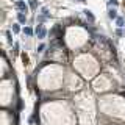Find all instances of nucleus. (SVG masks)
Listing matches in <instances>:
<instances>
[{"label":"nucleus","instance_id":"2","mask_svg":"<svg viewBox=\"0 0 125 125\" xmlns=\"http://www.w3.org/2000/svg\"><path fill=\"white\" fill-rule=\"evenodd\" d=\"M16 6H17V9H20L22 13H27V9H28L27 3H25V2H22V0H17V3H16Z\"/></svg>","mask_w":125,"mask_h":125},{"label":"nucleus","instance_id":"5","mask_svg":"<svg viewBox=\"0 0 125 125\" xmlns=\"http://www.w3.org/2000/svg\"><path fill=\"white\" fill-rule=\"evenodd\" d=\"M84 16H86V17H88V19H89V20H91V22H94V20H95V17H94V16H92V13L91 11H89V9H84Z\"/></svg>","mask_w":125,"mask_h":125},{"label":"nucleus","instance_id":"15","mask_svg":"<svg viewBox=\"0 0 125 125\" xmlns=\"http://www.w3.org/2000/svg\"><path fill=\"white\" fill-rule=\"evenodd\" d=\"M77 2H84V0H77Z\"/></svg>","mask_w":125,"mask_h":125},{"label":"nucleus","instance_id":"8","mask_svg":"<svg viewBox=\"0 0 125 125\" xmlns=\"http://www.w3.org/2000/svg\"><path fill=\"white\" fill-rule=\"evenodd\" d=\"M13 31H14V33H19L20 31V25L19 23H14V25H13Z\"/></svg>","mask_w":125,"mask_h":125},{"label":"nucleus","instance_id":"14","mask_svg":"<svg viewBox=\"0 0 125 125\" xmlns=\"http://www.w3.org/2000/svg\"><path fill=\"white\" fill-rule=\"evenodd\" d=\"M116 34H117V36H122L124 33H122V30H120V28H117V30H116Z\"/></svg>","mask_w":125,"mask_h":125},{"label":"nucleus","instance_id":"11","mask_svg":"<svg viewBox=\"0 0 125 125\" xmlns=\"http://www.w3.org/2000/svg\"><path fill=\"white\" fill-rule=\"evenodd\" d=\"M108 5H110V6H111V5L117 6V5H119V2H117V0H110V2H108Z\"/></svg>","mask_w":125,"mask_h":125},{"label":"nucleus","instance_id":"7","mask_svg":"<svg viewBox=\"0 0 125 125\" xmlns=\"http://www.w3.org/2000/svg\"><path fill=\"white\" fill-rule=\"evenodd\" d=\"M116 22H117V27L120 28V27H124L125 20H124V17H117V19H116Z\"/></svg>","mask_w":125,"mask_h":125},{"label":"nucleus","instance_id":"1","mask_svg":"<svg viewBox=\"0 0 125 125\" xmlns=\"http://www.w3.org/2000/svg\"><path fill=\"white\" fill-rule=\"evenodd\" d=\"M34 33H36V36H38L39 39H44V38H46V34H47V30L44 28L42 23H39V25L36 27V31H34Z\"/></svg>","mask_w":125,"mask_h":125},{"label":"nucleus","instance_id":"9","mask_svg":"<svg viewBox=\"0 0 125 125\" xmlns=\"http://www.w3.org/2000/svg\"><path fill=\"white\" fill-rule=\"evenodd\" d=\"M30 6H31V8L34 9V8L38 6V0H30Z\"/></svg>","mask_w":125,"mask_h":125},{"label":"nucleus","instance_id":"3","mask_svg":"<svg viewBox=\"0 0 125 125\" xmlns=\"http://www.w3.org/2000/svg\"><path fill=\"white\" fill-rule=\"evenodd\" d=\"M108 17L110 19H117V13H116V9H108Z\"/></svg>","mask_w":125,"mask_h":125},{"label":"nucleus","instance_id":"12","mask_svg":"<svg viewBox=\"0 0 125 125\" xmlns=\"http://www.w3.org/2000/svg\"><path fill=\"white\" fill-rule=\"evenodd\" d=\"M44 49H46V46H44V44H41V46L38 47V53H41V52H42Z\"/></svg>","mask_w":125,"mask_h":125},{"label":"nucleus","instance_id":"13","mask_svg":"<svg viewBox=\"0 0 125 125\" xmlns=\"http://www.w3.org/2000/svg\"><path fill=\"white\" fill-rule=\"evenodd\" d=\"M6 36H8V42H9V44H13V39H11V33H6Z\"/></svg>","mask_w":125,"mask_h":125},{"label":"nucleus","instance_id":"10","mask_svg":"<svg viewBox=\"0 0 125 125\" xmlns=\"http://www.w3.org/2000/svg\"><path fill=\"white\" fill-rule=\"evenodd\" d=\"M42 16H46V17H49V9H47V8H42Z\"/></svg>","mask_w":125,"mask_h":125},{"label":"nucleus","instance_id":"6","mask_svg":"<svg viewBox=\"0 0 125 125\" xmlns=\"http://www.w3.org/2000/svg\"><path fill=\"white\" fill-rule=\"evenodd\" d=\"M23 33H25L27 36H31L34 31H33V28H30V27H25V28H23Z\"/></svg>","mask_w":125,"mask_h":125},{"label":"nucleus","instance_id":"4","mask_svg":"<svg viewBox=\"0 0 125 125\" xmlns=\"http://www.w3.org/2000/svg\"><path fill=\"white\" fill-rule=\"evenodd\" d=\"M17 20H19V23H25L27 22V16L23 14V13H19V14H17Z\"/></svg>","mask_w":125,"mask_h":125}]
</instances>
